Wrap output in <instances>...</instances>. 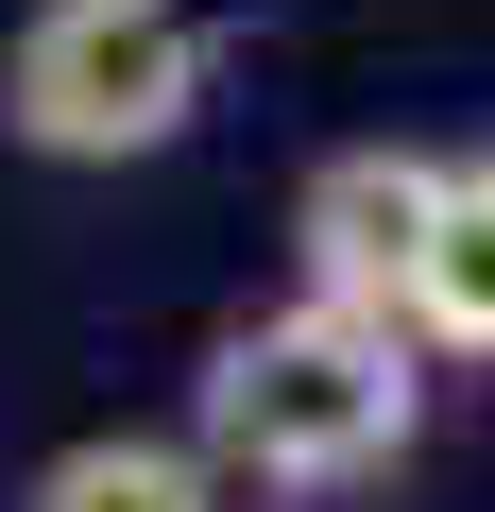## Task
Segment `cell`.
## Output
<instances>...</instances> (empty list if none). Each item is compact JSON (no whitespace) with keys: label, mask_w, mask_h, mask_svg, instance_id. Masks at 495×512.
Masks as SVG:
<instances>
[{"label":"cell","mask_w":495,"mask_h":512,"mask_svg":"<svg viewBox=\"0 0 495 512\" xmlns=\"http://www.w3.org/2000/svg\"><path fill=\"white\" fill-rule=\"evenodd\" d=\"M239 18L222 0H18L0 35V137L35 171H154L205 137Z\"/></svg>","instance_id":"obj_2"},{"label":"cell","mask_w":495,"mask_h":512,"mask_svg":"<svg viewBox=\"0 0 495 512\" xmlns=\"http://www.w3.org/2000/svg\"><path fill=\"white\" fill-rule=\"evenodd\" d=\"M188 444L239 478V495H359L427 444V342L393 308H257V325H222L205 376H188Z\"/></svg>","instance_id":"obj_1"},{"label":"cell","mask_w":495,"mask_h":512,"mask_svg":"<svg viewBox=\"0 0 495 512\" xmlns=\"http://www.w3.org/2000/svg\"><path fill=\"white\" fill-rule=\"evenodd\" d=\"M239 478L188 444V427H86V444H52L35 478H18V512H222Z\"/></svg>","instance_id":"obj_4"},{"label":"cell","mask_w":495,"mask_h":512,"mask_svg":"<svg viewBox=\"0 0 495 512\" xmlns=\"http://www.w3.org/2000/svg\"><path fill=\"white\" fill-rule=\"evenodd\" d=\"M410 342L427 359H495V154H444V222L410 274Z\"/></svg>","instance_id":"obj_5"},{"label":"cell","mask_w":495,"mask_h":512,"mask_svg":"<svg viewBox=\"0 0 495 512\" xmlns=\"http://www.w3.org/2000/svg\"><path fill=\"white\" fill-rule=\"evenodd\" d=\"M427 222H444V154H427V137H342V154H308V188H291V291L410 325Z\"/></svg>","instance_id":"obj_3"}]
</instances>
